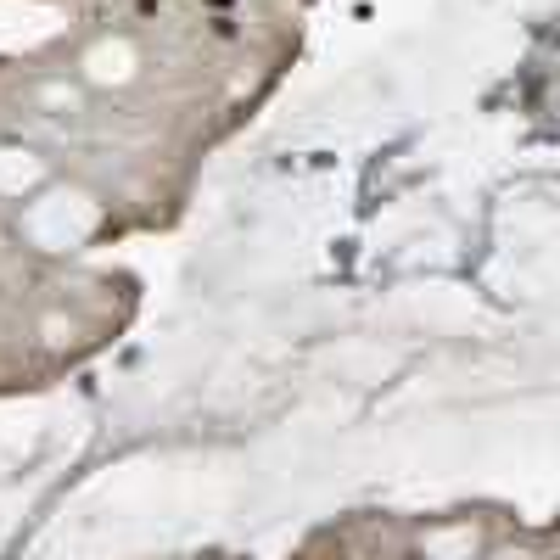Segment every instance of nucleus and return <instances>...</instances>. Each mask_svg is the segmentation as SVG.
I'll use <instances>...</instances> for the list:
<instances>
[{
    "instance_id": "1",
    "label": "nucleus",
    "mask_w": 560,
    "mask_h": 560,
    "mask_svg": "<svg viewBox=\"0 0 560 560\" xmlns=\"http://www.w3.org/2000/svg\"><path fill=\"white\" fill-rule=\"evenodd\" d=\"M213 34H219V40H236V17H230V12H213Z\"/></svg>"
},
{
    "instance_id": "2",
    "label": "nucleus",
    "mask_w": 560,
    "mask_h": 560,
    "mask_svg": "<svg viewBox=\"0 0 560 560\" xmlns=\"http://www.w3.org/2000/svg\"><path fill=\"white\" fill-rule=\"evenodd\" d=\"M208 6H213V12H230V6H236V0H208Z\"/></svg>"
}]
</instances>
